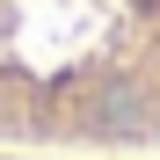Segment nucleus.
Listing matches in <instances>:
<instances>
[{
    "label": "nucleus",
    "mask_w": 160,
    "mask_h": 160,
    "mask_svg": "<svg viewBox=\"0 0 160 160\" xmlns=\"http://www.w3.org/2000/svg\"><path fill=\"white\" fill-rule=\"evenodd\" d=\"M0 160H58V153H0Z\"/></svg>",
    "instance_id": "2"
},
{
    "label": "nucleus",
    "mask_w": 160,
    "mask_h": 160,
    "mask_svg": "<svg viewBox=\"0 0 160 160\" xmlns=\"http://www.w3.org/2000/svg\"><path fill=\"white\" fill-rule=\"evenodd\" d=\"M0 146L160 153V0H0Z\"/></svg>",
    "instance_id": "1"
}]
</instances>
